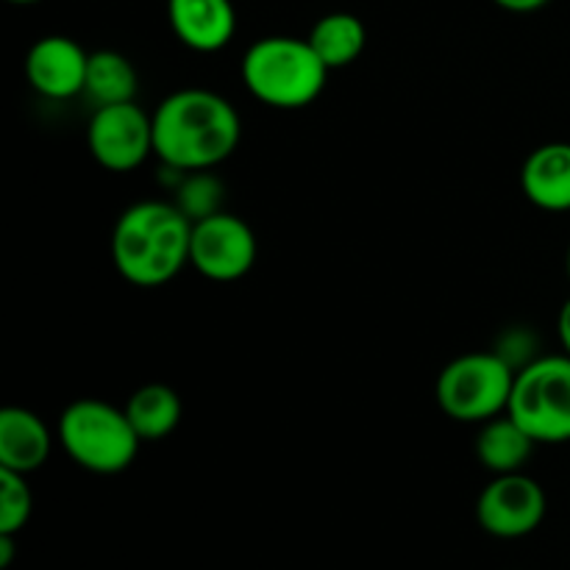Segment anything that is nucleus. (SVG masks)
<instances>
[{"instance_id": "2", "label": "nucleus", "mask_w": 570, "mask_h": 570, "mask_svg": "<svg viewBox=\"0 0 570 570\" xmlns=\"http://www.w3.org/2000/svg\"><path fill=\"white\" fill-rule=\"evenodd\" d=\"M193 220L173 200L128 206L111 232V262L134 287H161L189 265Z\"/></svg>"}, {"instance_id": "3", "label": "nucleus", "mask_w": 570, "mask_h": 570, "mask_svg": "<svg viewBox=\"0 0 570 570\" xmlns=\"http://www.w3.org/2000/svg\"><path fill=\"white\" fill-rule=\"evenodd\" d=\"M239 72L259 104L271 109H304L321 98L332 70L309 39L262 37L245 50Z\"/></svg>"}, {"instance_id": "24", "label": "nucleus", "mask_w": 570, "mask_h": 570, "mask_svg": "<svg viewBox=\"0 0 570 570\" xmlns=\"http://www.w3.org/2000/svg\"><path fill=\"white\" fill-rule=\"evenodd\" d=\"M568 276H570V248H568Z\"/></svg>"}, {"instance_id": "1", "label": "nucleus", "mask_w": 570, "mask_h": 570, "mask_svg": "<svg viewBox=\"0 0 570 570\" xmlns=\"http://www.w3.org/2000/svg\"><path fill=\"white\" fill-rule=\"evenodd\" d=\"M239 137L237 109L212 89H178L154 111V154L173 173L215 170L237 150Z\"/></svg>"}, {"instance_id": "7", "label": "nucleus", "mask_w": 570, "mask_h": 570, "mask_svg": "<svg viewBox=\"0 0 570 570\" xmlns=\"http://www.w3.org/2000/svg\"><path fill=\"white\" fill-rule=\"evenodd\" d=\"M256 254L259 245L254 228L232 212H215L193 223L189 265L209 282L228 284L248 276L256 265Z\"/></svg>"}, {"instance_id": "10", "label": "nucleus", "mask_w": 570, "mask_h": 570, "mask_svg": "<svg viewBox=\"0 0 570 570\" xmlns=\"http://www.w3.org/2000/svg\"><path fill=\"white\" fill-rule=\"evenodd\" d=\"M89 53L70 37L50 33L37 39L26 56L28 83L42 98L67 100L83 95Z\"/></svg>"}, {"instance_id": "6", "label": "nucleus", "mask_w": 570, "mask_h": 570, "mask_svg": "<svg viewBox=\"0 0 570 570\" xmlns=\"http://www.w3.org/2000/svg\"><path fill=\"white\" fill-rule=\"evenodd\" d=\"M507 412L538 440V445L568 443L570 356H540L518 367Z\"/></svg>"}, {"instance_id": "8", "label": "nucleus", "mask_w": 570, "mask_h": 570, "mask_svg": "<svg viewBox=\"0 0 570 570\" xmlns=\"http://www.w3.org/2000/svg\"><path fill=\"white\" fill-rule=\"evenodd\" d=\"M89 154L104 170L131 173L154 154V115L134 100L98 106L87 128Z\"/></svg>"}, {"instance_id": "12", "label": "nucleus", "mask_w": 570, "mask_h": 570, "mask_svg": "<svg viewBox=\"0 0 570 570\" xmlns=\"http://www.w3.org/2000/svg\"><path fill=\"white\" fill-rule=\"evenodd\" d=\"M53 434L37 412L26 406L0 410V468L28 476L48 462Z\"/></svg>"}, {"instance_id": "9", "label": "nucleus", "mask_w": 570, "mask_h": 570, "mask_svg": "<svg viewBox=\"0 0 570 570\" xmlns=\"http://www.w3.org/2000/svg\"><path fill=\"white\" fill-rule=\"evenodd\" d=\"M546 510L549 501L532 476L523 471L501 473L479 495L476 521L493 538L518 540L540 529Z\"/></svg>"}, {"instance_id": "17", "label": "nucleus", "mask_w": 570, "mask_h": 570, "mask_svg": "<svg viewBox=\"0 0 570 570\" xmlns=\"http://www.w3.org/2000/svg\"><path fill=\"white\" fill-rule=\"evenodd\" d=\"M139 76L131 59L117 50H95L89 53L87 81H83V95L98 106L128 104L137 98Z\"/></svg>"}, {"instance_id": "19", "label": "nucleus", "mask_w": 570, "mask_h": 570, "mask_svg": "<svg viewBox=\"0 0 570 570\" xmlns=\"http://www.w3.org/2000/svg\"><path fill=\"white\" fill-rule=\"evenodd\" d=\"M33 512V495L26 476L0 468V534H17L26 529Z\"/></svg>"}, {"instance_id": "4", "label": "nucleus", "mask_w": 570, "mask_h": 570, "mask_svg": "<svg viewBox=\"0 0 570 570\" xmlns=\"http://www.w3.org/2000/svg\"><path fill=\"white\" fill-rule=\"evenodd\" d=\"M61 449L78 468L100 476L122 473L139 454V434L126 410L100 399H78L61 412L56 426Z\"/></svg>"}, {"instance_id": "11", "label": "nucleus", "mask_w": 570, "mask_h": 570, "mask_svg": "<svg viewBox=\"0 0 570 570\" xmlns=\"http://www.w3.org/2000/svg\"><path fill=\"white\" fill-rule=\"evenodd\" d=\"M167 20L178 42L198 53L223 50L237 31L232 0H167Z\"/></svg>"}, {"instance_id": "16", "label": "nucleus", "mask_w": 570, "mask_h": 570, "mask_svg": "<svg viewBox=\"0 0 570 570\" xmlns=\"http://www.w3.org/2000/svg\"><path fill=\"white\" fill-rule=\"evenodd\" d=\"M306 39L328 70H343L362 56L367 45V31L365 22L351 11H332L312 26Z\"/></svg>"}, {"instance_id": "13", "label": "nucleus", "mask_w": 570, "mask_h": 570, "mask_svg": "<svg viewBox=\"0 0 570 570\" xmlns=\"http://www.w3.org/2000/svg\"><path fill=\"white\" fill-rule=\"evenodd\" d=\"M521 189L543 212H570V142H546L527 156Z\"/></svg>"}, {"instance_id": "20", "label": "nucleus", "mask_w": 570, "mask_h": 570, "mask_svg": "<svg viewBox=\"0 0 570 570\" xmlns=\"http://www.w3.org/2000/svg\"><path fill=\"white\" fill-rule=\"evenodd\" d=\"M493 3L501 6V9H507V11H515V14H529V11L543 9L549 0H493Z\"/></svg>"}, {"instance_id": "21", "label": "nucleus", "mask_w": 570, "mask_h": 570, "mask_svg": "<svg viewBox=\"0 0 570 570\" xmlns=\"http://www.w3.org/2000/svg\"><path fill=\"white\" fill-rule=\"evenodd\" d=\"M557 334H560L562 351L570 356V298L562 304L560 317H557Z\"/></svg>"}, {"instance_id": "23", "label": "nucleus", "mask_w": 570, "mask_h": 570, "mask_svg": "<svg viewBox=\"0 0 570 570\" xmlns=\"http://www.w3.org/2000/svg\"><path fill=\"white\" fill-rule=\"evenodd\" d=\"M9 3H14V6H31V3H39V0H9Z\"/></svg>"}, {"instance_id": "15", "label": "nucleus", "mask_w": 570, "mask_h": 570, "mask_svg": "<svg viewBox=\"0 0 570 570\" xmlns=\"http://www.w3.org/2000/svg\"><path fill=\"white\" fill-rule=\"evenodd\" d=\"M126 415L142 443L170 438L181 423V395L167 384H145L126 401Z\"/></svg>"}, {"instance_id": "5", "label": "nucleus", "mask_w": 570, "mask_h": 570, "mask_svg": "<svg viewBox=\"0 0 570 570\" xmlns=\"http://www.w3.org/2000/svg\"><path fill=\"white\" fill-rule=\"evenodd\" d=\"M515 373L507 356L473 351V354L456 356L440 371L434 395H438L440 410L451 421L484 423L507 412Z\"/></svg>"}, {"instance_id": "18", "label": "nucleus", "mask_w": 570, "mask_h": 570, "mask_svg": "<svg viewBox=\"0 0 570 570\" xmlns=\"http://www.w3.org/2000/svg\"><path fill=\"white\" fill-rule=\"evenodd\" d=\"M223 184L212 176V170L181 173V181L176 187V200L173 204L189 217V220H204V217L223 212L220 206Z\"/></svg>"}, {"instance_id": "22", "label": "nucleus", "mask_w": 570, "mask_h": 570, "mask_svg": "<svg viewBox=\"0 0 570 570\" xmlns=\"http://www.w3.org/2000/svg\"><path fill=\"white\" fill-rule=\"evenodd\" d=\"M14 560V534H0V568H9Z\"/></svg>"}, {"instance_id": "14", "label": "nucleus", "mask_w": 570, "mask_h": 570, "mask_svg": "<svg viewBox=\"0 0 570 570\" xmlns=\"http://www.w3.org/2000/svg\"><path fill=\"white\" fill-rule=\"evenodd\" d=\"M538 440L510 415H495L482 423L476 438V456L490 473L501 476V473H518L532 456Z\"/></svg>"}]
</instances>
